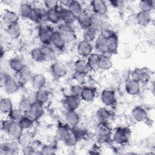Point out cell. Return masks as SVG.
Returning a JSON list of instances; mask_svg holds the SVG:
<instances>
[{"instance_id":"4fadbf2b","label":"cell","mask_w":155,"mask_h":155,"mask_svg":"<svg viewBox=\"0 0 155 155\" xmlns=\"http://www.w3.org/2000/svg\"><path fill=\"white\" fill-rule=\"evenodd\" d=\"M1 19L3 23L8 26L10 24L19 22V16L17 13L13 10L5 9L2 13Z\"/></svg>"},{"instance_id":"6f0895ef","label":"cell","mask_w":155,"mask_h":155,"mask_svg":"<svg viewBox=\"0 0 155 155\" xmlns=\"http://www.w3.org/2000/svg\"><path fill=\"white\" fill-rule=\"evenodd\" d=\"M109 3L111 5H112L113 7L116 8V7H120L122 4V1L114 0V1H109Z\"/></svg>"},{"instance_id":"ee69618b","label":"cell","mask_w":155,"mask_h":155,"mask_svg":"<svg viewBox=\"0 0 155 155\" xmlns=\"http://www.w3.org/2000/svg\"><path fill=\"white\" fill-rule=\"evenodd\" d=\"M30 110L36 114L38 119H39L44 113V105L36 101H33Z\"/></svg>"},{"instance_id":"7c38bea8","label":"cell","mask_w":155,"mask_h":155,"mask_svg":"<svg viewBox=\"0 0 155 155\" xmlns=\"http://www.w3.org/2000/svg\"><path fill=\"white\" fill-rule=\"evenodd\" d=\"M108 54H116L119 47V38L117 34L113 32L111 35L106 38Z\"/></svg>"},{"instance_id":"8fae6325","label":"cell","mask_w":155,"mask_h":155,"mask_svg":"<svg viewBox=\"0 0 155 155\" xmlns=\"http://www.w3.org/2000/svg\"><path fill=\"white\" fill-rule=\"evenodd\" d=\"M50 45H52L55 48L61 51L65 48L66 41L58 30L53 32L50 39Z\"/></svg>"},{"instance_id":"277c9868","label":"cell","mask_w":155,"mask_h":155,"mask_svg":"<svg viewBox=\"0 0 155 155\" xmlns=\"http://www.w3.org/2000/svg\"><path fill=\"white\" fill-rule=\"evenodd\" d=\"M54 30L47 25H41L38 28V36L42 45H50L51 36Z\"/></svg>"},{"instance_id":"4316f807","label":"cell","mask_w":155,"mask_h":155,"mask_svg":"<svg viewBox=\"0 0 155 155\" xmlns=\"http://www.w3.org/2000/svg\"><path fill=\"white\" fill-rule=\"evenodd\" d=\"M71 25H67L63 24V25L60 27V30H58L62 35L65 41H66V43L67 41H71L74 38V32Z\"/></svg>"},{"instance_id":"83f0119b","label":"cell","mask_w":155,"mask_h":155,"mask_svg":"<svg viewBox=\"0 0 155 155\" xmlns=\"http://www.w3.org/2000/svg\"><path fill=\"white\" fill-rule=\"evenodd\" d=\"M13 108L12 99L8 97H2L0 100V111L2 114H8Z\"/></svg>"},{"instance_id":"ffe728a7","label":"cell","mask_w":155,"mask_h":155,"mask_svg":"<svg viewBox=\"0 0 155 155\" xmlns=\"http://www.w3.org/2000/svg\"><path fill=\"white\" fill-rule=\"evenodd\" d=\"M31 84L36 91L44 88L46 85V78L45 75L42 73L33 74L31 79Z\"/></svg>"},{"instance_id":"f907efd6","label":"cell","mask_w":155,"mask_h":155,"mask_svg":"<svg viewBox=\"0 0 155 155\" xmlns=\"http://www.w3.org/2000/svg\"><path fill=\"white\" fill-rule=\"evenodd\" d=\"M56 148L52 145H44L39 150L41 154H54L56 153Z\"/></svg>"},{"instance_id":"ba28073f","label":"cell","mask_w":155,"mask_h":155,"mask_svg":"<svg viewBox=\"0 0 155 155\" xmlns=\"http://www.w3.org/2000/svg\"><path fill=\"white\" fill-rule=\"evenodd\" d=\"M101 100L106 107L113 106L116 103V94L112 89H105L101 94Z\"/></svg>"},{"instance_id":"f35d334b","label":"cell","mask_w":155,"mask_h":155,"mask_svg":"<svg viewBox=\"0 0 155 155\" xmlns=\"http://www.w3.org/2000/svg\"><path fill=\"white\" fill-rule=\"evenodd\" d=\"M19 81L22 82L26 83L28 81H31V79L33 76L32 71L30 67L25 65L23 69L18 73Z\"/></svg>"},{"instance_id":"d4e9b609","label":"cell","mask_w":155,"mask_h":155,"mask_svg":"<svg viewBox=\"0 0 155 155\" xmlns=\"http://www.w3.org/2000/svg\"><path fill=\"white\" fill-rule=\"evenodd\" d=\"M7 34L12 39H18L21 35V27L19 22L14 23L7 26Z\"/></svg>"},{"instance_id":"30bf717a","label":"cell","mask_w":155,"mask_h":155,"mask_svg":"<svg viewBox=\"0 0 155 155\" xmlns=\"http://www.w3.org/2000/svg\"><path fill=\"white\" fill-rule=\"evenodd\" d=\"M93 46L91 43L84 39L79 42L77 47V53L82 58H87L93 53Z\"/></svg>"},{"instance_id":"d6986e66","label":"cell","mask_w":155,"mask_h":155,"mask_svg":"<svg viewBox=\"0 0 155 155\" xmlns=\"http://www.w3.org/2000/svg\"><path fill=\"white\" fill-rule=\"evenodd\" d=\"M96 117L99 124H108L111 118V113L106 107H101L96 111Z\"/></svg>"},{"instance_id":"60d3db41","label":"cell","mask_w":155,"mask_h":155,"mask_svg":"<svg viewBox=\"0 0 155 155\" xmlns=\"http://www.w3.org/2000/svg\"><path fill=\"white\" fill-rule=\"evenodd\" d=\"M67 8L76 16L77 17L80 15L83 11V8L82 7L80 2L75 0H71L70 4L68 5Z\"/></svg>"},{"instance_id":"7bdbcfd3","label":"cell","mask_w":155,"mask_h":155,"mask_svg":"<svg viewBox=\"0 0 155 155\" xmlns=\"http://www.w3.org/2000/svg\"><path fill=\"white\" fill-rule=\"evenodd\" d=\"M23 116L24 113L18 108H13L7 114L8 119L16 122H19Z\"/></svg>"},{"instance_id":"11a10c76","label":"cell","mask_w":155,"mask_h":155,"mask_svg":"<svg viewBox=\"0 0 155 155\" xmlns=\"http://www.w3.org/2000/svg\"><path fill=\"white\" fill-rule=\"evenodd\" d=\"M87 74L83 73H79L74 72L73 76V79L77 82V84L81 85L85 81V76Z\"/></svg>"},{"instance_id":"f546056e","label":"cell","mask_w":155,"mask_h":155,"mask_svg":"<svg viewBox=\"0 0 155 155\" xmlns=\"http://www.w3.org/2000/svg\"><path fill=\"white\" fill-rule=\"evenodd\" d=\"M99 54L92 53L88 58L87 60V65L90 71H96L99 69Z\"/></svg>"},{"instance_id":"681fc988","label":"cell","mask_w":155,"mask_h":155,"mask_svg":"<svg viewBox=\"0 0 155 155\" xmlns=\"http://www.w3.org/2000/svg\"><path fill=\"white\" fill-rule=\"evenodd\" d=\"M21 151L22 154H38L37 152L38 150L32 145L31 143L24 145L21 147Z\"/></svg>"},{"instance_id":"5b68a950","label":"cell","mask_w":155,"mask_h":155,"mask_svg":"<svg viewBox=\"0 0 155 155\" xmlns=\"http://www.w3.org/2000/svg\"><path fill=\"white\" fill-rule=\"evenodd\" d=\"M81 99L79 97L71 94L67 95L62 100V106L65 110H76L80 106Z\"/></svg>"},{"instance_id":"e575fe53","label":"cell","mask_w":155,"mask_h":155,"mask_svg":"<svg viewBox=\"0 0 155 155\" xmlns=\"http://www.w3.org/2000/svg\"><path fill=\"white\" fill-rule=\"evenodd\" d=\"M31 58L36 62H43L46 61L45 56L41 47H35L30 51Z\"/></svg>"},{"instance_id":"db71d44e","label":"cell","mask_w":155,"mask_h":155,"mask_svg":"<svg viewBox=\"0 0 155 155\" xmlns=\"http://www.w3.org/2000/svg\"><path fill=\"white\" fill-rule=\"evenodd\" d=\"M43 3L47 10L57 9L59 5V1L57 0H45Z\"/></svg>"},{"instance_id":"8d00e7d4","label":"cell","mask_w":155,"mask_h":155,"mask_svg":"<svg viewBox=\"0 0 155 155\" xmlns=\"http://www.w3.org/2000/svg\"><path fill=\"white\" fill-rule=\"evenodd\" d=\"M49 99V93L44 88L36 91L35 94V101L44 105Z\"/></svg>"},{"instance_id":"816d5d0a","label":"cell","mask_w":155,"mask_h":155,"mask_svg":"<svg viewBox=\"0 0 155 155\" xmlns=\"http://www.w3.org/2000/svg\"><path fill=\"white\" fill-rule=\"evenodd\" d=\"M82 86L78 84H75L70 86L69 89V94L79 97L81 94Z\"/></svg>"},{"instance_id":"d6a6232c","label":"cell","mask_w":155,"mask_h":155,"mask_svg":"<svg viewBox=\"0 0 155 155\" xmlns=\"http://www.w3.org/2000/svg\"><path fill=\"white\" fill-rule=\"evenodd\" d=\"M35 139V134L32 131H30L28 130L24 131L21 136L17 140L21 147L24 145L32 143L34 141Z\"/></svg>"},{"instance_id":"52a82bcc","label":"cell","mask_w":155,"mask_h":155,"mask_svg":"<svg viewBox=\"0 0 155 155\" xmlns=\"http://www.w3.org/2000/svg\"><path fill=\"white\" fill-rule=\"evenodd\" d=\"M112 131L108 124H99L96 131V136L99 140L105 142L111 139Z\"/></svg>"},{"instance_id":"44dd1931","label":"cell","mask_w":155,"mask_h":155,"mask_svg":"<svg viewBox=\"0 0 155 155\" xmlns=\"http://www.w3.org/2000/svg\"><path fill=\"white\" fill-rule=\"evenodd\" d=\"M64 117L67 124L70 127L75 126L79 123L80 117L76 110H66Z\"/></svg>"},{"instance_id":"484cf974","label":"cell","mask_w":155,"mask_h":155,"mask_svg":"<svg viewBox=\"0 0 155 155\" xmlns=\"http://www.w3.org/2000/svg\"><path fill=\"white\" fill-rule=\"evenodd\" d=\"M99 69L107 71L111 69L113 65L111 58L107 54H99Z\"/></svg>"},{"instance_id":"8992f818","label":"cell","mask_w":155,"mask_h":155,"mask_svg":"<svg viewBox=\"0 0 155 155\" xmlns=\"http://www.w3.org/2000/svg\"><path fill=\"white\" fill-rule=\"evenodd\" d=\"M2 83L4 91L8 94H13L19 89V84L18 81L10 76L5 74Z\"/></svg>"},{"instance_id":"7a4b0ae2","label":"cell","mask_w":155,"mask_h":155,"mask_svg":"<svg viewBox=\"0 0 155 155\" xmlns=\"http://www.w3.org/2000/svg\"><path fill=\"white\" fill-rule=\"evenodd\" d=\"M131 134V131L128 127H119L112 133L111 140L117 145H124L129 141Z\"/></svg>"},{"instance_id":"1f68e13d","label":"cell","mask_w":155,"mask_h":155,"mask_svg":"<svg viewBox=\"0 0 155 155\" xmlns=\"http://www.w3.org/2000/svg\"><path fill=\"white\" fill-rule=\"evenodd\" d=\"M71 127L69 125L60 124L57 127L56 136L59 140L63 142L71 134Z\"/></svg>"},{"instance_id":"5bb4252c","label":"cell","mask_w":155,"mask_h":155,"mask_svg":"<svg viewBox=\"0 0 155 155\" xmlns=\"http://www.w3.org/2000/svg\"><path fill=\"white\" fill-rule=\"evenodd\" d=\"M51 71L54 76L57 78H61L67 74V68L63 62L56 61L51 65Z\"/></svg>"},{"instance_id":"d590c367","label":"cell","mask_w":155,"mask_h":155,"mask_svg":"<svg viewBox=\"0 0 155 155\" xmlns=\"http://www.w3.org/2000/svg\"><path fill=\"white\" fill-rule=\"evenodd\" d=\"M47 21L53 24H58L61 21L59 10L53 9L47 10Z\"/></svg>"},{"instance_id":"ab89813d","label":"cell","mask_w":155,"mask_h":155,"mask_svg":"<svg viewBox=\"0 0 155 155\" xmlns=\"http://www.w3.org/2000/svg\"><path fill=\"white\" fill-rule=\"evenodd\" d=\"M33 7L29 3L24 2L22 3L19 8V15L23 18L28 19L33 10Z\"/></svg>"},{"instance_id":"c3c4849f","label":"cell","mask_w":155,"mask_h":155,"mask_svg":"<svg viewBox=\"0 0 155 155\" xmlns=\"http://www.w3.org/2000/svg\"><path fill=\"white\" fill-rule=\"evenodd\" d=\"M50 45H42L41 47L42 51L44 52V53L45 56L47 61L53 60L55 57L54 51L53 48H52L51 47H50Z\"/></svg>"},{"instance_id":"cb8c5ba5","label":"cell","mask_w":155,"mask_h":155,"mask_svg":"<svg viewBox=\"0 0 155 155\" xmlns=\"http://www.w3.org/2000/svg\"><path fill=\"white\" fill-rule=\"evenodd\" d=\"M136 21L138 25L142 27H147L151 21V15L150 12L139 11L136 16Z\"/></svg>"},{"instance_id":"7402d4cb","label":"cell","mask_w":155,"mask_h":155,"mask_svg":"<svg viewBox=\"0 0 155 155\" xmlns=\"http://www.w3.org/2000/svg\"><path fill=\"white\" fill-rule=\"evenodd\" d=\"M76 21L79 26L84 30L89 28L91 24V15L84 10L76 17Z\"/></svg>"},{"instance_id":"9c48e42d","label":"cell","mask_w":155,"mask_h":155,"mask_svg":"<svg viewBox=\"0 0 155 155\" xmlns=\"http://www.w3.org/2000/svg\"><path fill=\"white\" fill-rule=\"evenodd\" d=\"M93 14L99 16L105 15L108 12V5L103 0H93L90 2Z\"/></svg>"},{"instance_id":"9f6ffc18","label":"cell","mask_w":155,"mask_h":155,"mask_svg":"<svg viewBox=\"0 0 155 155\" xmlns=\"http://www.w3.org/2000/svg\"><path fill=\"white\" fill-rule=\"evenodd\" d=\"M24 116L30 120L33 123H35L39 119L36 114L30 109L24 113Z\"/></svg>"},{"instance_id":"3957f363","label":"cell","mask_w":155,"mask_h":155,"mask_svg":"<svg viewBox=\"0 0 155 155\" xmlns=\"http://www.w3.org/2000/svg\"><path fill=\"white\" fill-rule=\"evenodd\" d=\"M20 144L16 140L11 139L10 141L4 142L1 145V154L14 155L19 153Z\"/></svg>"},{"instance_id":"f6af8a7d","label":"cell","mask_w":155,"mask_h":155,"mask_svg":"<svg viewBox=\"0 0 155 155\" xmlns=\"http://www.w3.org/2000/svg\"><path fill=\"white\" fill-rule=\"evenodd\" d=\"M32 102L33 101H31L30 98L24 97L21 98V100L19 101L18 108L20 109L23 113H24L30 109Z\"/></svg>"},{"instance_id":"603a6c76","label":"cell","mask_w":155,"mask_h":155,"mask_svg":"<svg viewBox=\"0 0 155 155\" xmlns=\"http://www.w3.org/2000/svg\"><path fill=\"white\" fill-rule=\"evenodd\" d=\"M131 76V79L138 81L139 83L146 82L150 78L148 73L145 69L140 68L135 69L132 72Z\"/></svg>"},{"instance_id":"6da1fadb","label":"cell","mask_w":155,"mask_h":155,"mask_svg":"<svg viewBox=\"0 0 155 155\" xmlns=\"http://www.w3.org/2000/svg\"><path fill=\"white\" fill-rule=\"evenodd\" d=\"M1 130L10 139L18 140L24 130L18 122L10 120L9 119H4L1 122Z\"/></svg>"},{"instance_id":"b9f144b4","label":"cell","mask_w":155,"mask_h":155,"mask_svg":"<svg viewBox=\"0 0 155 155\" xmlns=\"http://www.w3.org/2000/svg\"><path fill=\"white\" fill-rule=\"evenodd\" d=\"M155 1L154 0H142L139 2L138 6L140 11L150 12L154 8Z\"/></svg>"},{"instance_id":"836d02e7","label":"cell","mask_w":155,"mask_h":155,"mask_svg":"<svg viewBox=\"0 0 155 155\" xmlns=\"http://www.w3.org/2000/svg\"><path fill=\"white\" fill-rule=\"evenodd\" d=\"M10 68L15 73H19L25 67L22 61L18 58H13L8 61Z\"/></svg>"},{"instance_id":"7dc6e473","label":"cell","mask_w":155,"mask_h":155,"mask_svg":"<svg viewBox=\"0 0 155 155\" xmlns=\"http://www.w3.org/2000/svg\"><path fill=\"white\" fill-rule=\"evenodd\" d=\"M71 130L78 140L81 139H82L86 135V130L84 129V128L81 127L79 124L71 127Z\"/></svg>"},{"instance_id":"e0dca14e","label":"cell","mask_w":155,"mask_h":155,"mask_svg":"<svg viewBox=\"0 0 155 155\" xmlns=\"http://www.w3.org/2000/svg\"><path fill=\"white\" fill-rule=\"evenodd\" d=\"M131 116L134 120L138 122H142L147 120L148 113L143 107L136 105L131 110Z\"/></svg>"},{"instance_id":"4dcf8cb0","label":"cell","mask_w":155,"mask_h":155,"mask_svg":"<svg viewBox=\"0 0 155 155\" xmlns=\"http://www.w3.org/2000/svg\"><path fill=\"white\" fill-rule=\"evenodd\" d=\"M74 72L83 73L85 74H87V73L90 71L87 61H85L84 59L82 58L77 59L74 62Z\"/></svg>"},{"instance_id":"74e56055","label":"cell","mask_w":155,"mask_h":155,"mask_svg":"<svg viewBox=\"0 0 155 155\" xmlns=\"http://www.w3.org/2000/svg\"><path fill=\"white\" fill-rule=\"evenodd\" d=\"M97 33L98 32L91 27L85 28L83 31V39L91 43L97 38Z\"/></svg>"},{"instance_id":"ac0fdd59","label":"cell","mask_w":155,"mask_h":155,"mask_svg":"<svg viewBox=\"0 0 155 155\" xmlns=\"http://www.w3.org/2000/svg\"><path fill=\"white\" fill-rule=\"evenodd\" d=\"M59 13L61 21L64 24L72 25L76 21V17L67 8H61L59 10Z\"/></svg>"},{"instance_id":"f5cc1de1","label":"cell","mask_w":155,"mask_h":155,"mask_svg":"<svg viewBox=\"0 0 155 155\" xmlns=\"http://www.w3.org/2000/svg\"><path fill=\"white\" fill-rule=\"evenodd\" d=\"M18 123L24 131L28 130L30 129L34 124L33 122L24 116H23V117L19 120Z\"/></svg>"},{"instance_id":"2e32d148","label":"cell","mask_w":155,"mask_h":155,"mask_svg":"<svg viewBox=\"0 0 155 155\" xmlns=\"http://www.w3.org/2000/svg\"><path fill=\"white\" fill-rule=\"evenodd\" d=\"M96 95V90L94 87L90 86H82L80 98L81 100L90 102L94 100Z\"/></svg>"},{"instance_id":"9a60e30c","label":"cell","mask_w":155,"mask_h":155,"mask_svg":"<svg viewBox=\"0 0 155 155\" xmlns=\"http://www.w3.org/2000/svg\"><path fill=\"white\" fill-rule=\"evenodd\" d=\"M125 90L127 94L131 96H136L140 91V83L138 81L130 79L128 80L125 85Z\"/></svg>"},{"instance_id":"bcb514c9","label":"cell","mask_w":155,"mask_h":155,"mask_svg":"<svg viewBox=\"0 0 155 155\" xmlns=\"http://www.w3.org/2000/svg\"><path fill=\"white\" fill-rule=\"evenodd\" d=\"M103 26V22L101 19V16H97L96 15H91V27L97 32L101 31Z\"/></svg>"},{"instance_id":"680465c9","label":"cell","mask_w":155,"mask_h":155,"mask_svg":"<svg viewBox=\"0 0 155 155\" xmlns=\"http://www.w3.org/2000/svg\"><path fill=\"white\" fill-rule=\"evenodd\" d=\"M71 0H61V1H59V4L64 6L65 8H67L68 5L70 3Z\"/></svg>"},{"instance_id":"f1b7e54d","label":"cell","mask_w":155,"mask_h":155,"mask_svg":"<svg viewBox=\"0 0 155 155\" xmlns=\"http://www.w3.org/2000/svg\"><path fill=\"white\" fill-rule=\"evenodd\" d=\"M94 48L100 54H108L106 38L101 35H99L94 41Z\"/></svg>"}]
</instances>
